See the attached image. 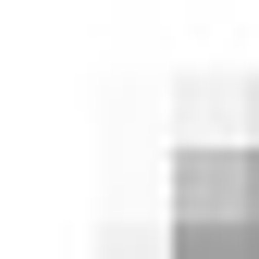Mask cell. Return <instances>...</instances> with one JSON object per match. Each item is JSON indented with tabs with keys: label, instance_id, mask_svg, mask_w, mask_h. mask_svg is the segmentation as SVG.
Wrapping results in <instances>:
<instances>
[{
	"label": "cell",
	"instance_id": "2",
	"mask_svg": "<svg viewBox=\"0 0 259 259\" xmlns=\"http://www.w3.org/2000/svg\"><path fill=\"white\" fill-rule=\"evenodd\" d=\"M247 222H259V148H247Z\"/></svg>",
	"mask_w": 259,
	"mask_h": 259
},
{
	"label": "cell",
	"instance_id": "1",
	"mask_svg": "<svg viewBox=\"0 0 259 259\" xmlns=\"http://www.w3.org/2000/svg\"><path fill=\"white\" fill-rule=\"evenodd\" d=\"M173 259H247V222H173Z\"/></svg>",
	"mask_w": 259,
	"mask_h": 259
}]
</instances>
